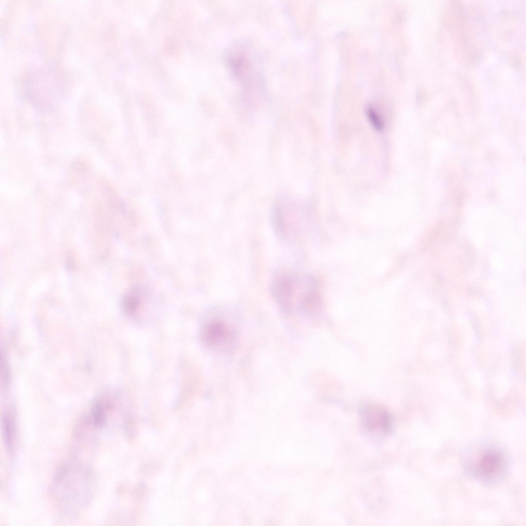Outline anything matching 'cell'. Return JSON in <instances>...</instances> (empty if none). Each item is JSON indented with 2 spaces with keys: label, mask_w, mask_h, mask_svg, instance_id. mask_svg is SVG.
<instances>
[{
  "label": "cell",
  "mask_w": 526,
  "mask_h": 526,
  "mask_svg": "<svg viewBox=\"0 0 526 526\" xmlns=\"http://www.w3.org/2000/svg\"><path fill=\"white\" fill-rule=\"evenodd\" d=\"M95 480L90 469L78 462L61 465L50 486V496L58 513L63 518H73L90 503Z\"/></svg>",
  "instance_id": "1"
},
{
  "label": "cell",
  "mask_w": 526,
  "mask_h": 526,
  "mask_svg": "<svg viewBox=\"0 0 526 526\" xmlns=\"http://www.w3.org/2000/svg\"><path fill=\"white\" fill-rule=\"evenodd\" d=\"M464 473L472 479L487 486L500 484L510 472L511 458L500 444L484 438L465 448L461 456Z\"/></svg>",
  "instance_id": "2"
},
{
  "label": "cell",
  "mask_w": 526,
  "mask_h": 526,
  "mask_svg": "<svg viewBox=\"0 0 526 526\" xmlns=\"http://www.w3.org/2000/svg\"><path fill=\"white\" fill-rule=\"evenodd\" d=\"M271 290L277 303L287 312L298 308L310 312L317 304V291L313 281L298 273L280 274L274 279Z\"/></svg>",
  "instance_id": "3"
},
{
  "label": "cell",
  "mask_w": 526,
  "mask_h": 526,
  "mask_svg": "<svg viewBox=\"0 0 526 526\" xmlns=\"http://www.w3.org/2000/svg\"><path fill=\"white\" fill-rule=\"evenodd\" d=\"M203 335L204 343L218 350L230 352L235 346L236 337L234 330L222 322L216 321L208 324Z\"/></svg>",
  "instance_id": "4"
},
{
  "label": "cell",
  "mask_w": 526,
  "mask_h": 526,
  "mask_svg": "<svg viewBox=\"0 0 526 526\" xmlns=\"http://www.w3.org/2000/svg\"><path fill=\"white\" fill-rule=\"evenodd\" d=\"M360 416L364 427L369 432L384 435L390 431L392 419L383 408L376 405H365L361 409Z\"/></svg>",
  "instance_id": "5"
},
{
  "label": "cell",
  "mask_w": 526,
  "mask_h": 526,
  "mask_svg": "<svg viewBox=\"0 0 526 526\" xmlns=\"http://www.w3.org/2000/svg\"><path fill=\"white\" fill-rule=\"evenodd\" d=\"M1 431L5 447L9 455L15 448L17 426L15 415L10 410H4L1 416Z\"/></svg>",
  "instance_id": "6"
},
{
  "label": "cell",
  "mask_w": 526,
  "mask_h": 526,
  "mask_svg": "<svg viewBox=\"0 0 526 526\" xmlns=\"http://www.w3.org/2000/svg\"><path fill=\"white\" fill-rule=\"evenodd\" d=\"M91 420L93 427L101 428L105 423L106 415L104 407L99 401H95L91 408Z\"/></svg>",
  "instance_id": "7"
},
{
  "label": "cell",
  "mask_w": 526,
  "mask_h": 526,
  "mask_svg": "<svg viewBox=\"0 0 526 526\" xmlns=\"http://www.w3.org/2000/svg\"><path fill=\"white\" fill-rule=\"evenodd\" d=\"M139 305V297L135 293H131L125 297L123 302V308L126 314L132 315L137 311Z\"/></svg>",
  "instance_id": "8"
},
{
  "label": "cell",
  "mask_w": 526,
  "mask_h": 526,
  "mask_svg": "<svg viewBox=\"0 0 526 526\" xmlns=\"http://www.w3.org/2000/svg\"><path fill=\"white\" fill-rule=\"evenodd\" d=\"M368 118L374 128L379 131L383 128V124L374 110L372 108H368L367 111Z\"/></svg>",
  "instance_id": "9"
},
{
  "label": "cell",
  "mask_w": 526,
  "mask_h": 526,
  "mask_svg": "<svg viewBox=\"0 0 526 526\" xmlns=\"http://www.w3.org/2000/svg\"><path fill=\"white\" fill-rule=\"evenodd\" d=\"M1 367L2 373L3 374V377H4V381L5 383H7L9 380L10 377L9 368L7 365V362L5 356L4 358L3 357L2 353H1Z\"/></svg>",
  "instance_id": "10"
}]
</instances>
